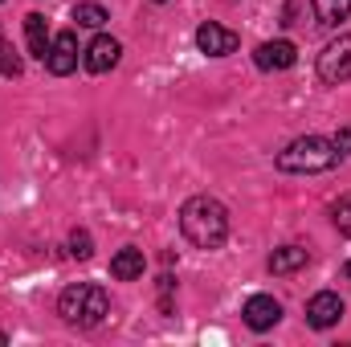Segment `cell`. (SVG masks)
<instances>
[{
    "mask_svg": "<svg viewBox=\"0 0 351 347\" xmlns=\"http://www.w3.org/2000/svg\"><path fill=\"white\" fill-rule=\"evenodd\" d=\"M25 41H29V53L45 62V53H49V41H53V37H49V25H45V16H41V12H29V16H25Z\"/></svg>",
    "mask_w": 351,
    "mask_h": 347,
    "instance_id": "12",
    "label": "cell"
},
{
    "mask_svg": "<svg viewBox=\"0 0 351 347\" xmlns=\"http://www.w3.org/2000/svg\"><path fill=\"white\" fill-rule=\"evenodd\" d=\"M45 70H49L53 78H66V74H74V70H78V37H74L70 29H66V33H58V37L49 41Z\"/></svg>",
    "mask_w": 351,
    "mask_h": 347,
    "instance_id": "6",
    "label": "cell"
},
{
    "mask_svg": "<svg viewBox=\"0 0 351 347\" xmlns=\"http://www.w3.org/2000/svg\"><path fill=\"white\" fill-rule=\"evenodd\" d=\"M343 298L335 294V290H319L311 302H306V323L315 327V331H327V327H335L339 319H343Z\"/></svg>",
    "mask_w": 351,
    "mask_h": 347,
    "instance_id": "7",
    "label": "cell"
},
{
    "mask_svg": "<svg viewBox=\"0 0 351 347\" xmlns=\"http://www.w3.org/2000/svg\"><path fill=\"white\" fill-rule=\"evenodd\" d=\"M152 4H168V0H152Z\"/></svg>",
    "mask_w": 351,
    "mask_h": 347,
    "instance_id": "21",
    "label": "cell"
},
{
    "mask_svg": "<svg viewBox=\"0 0 351 347\" xmlns=\"http://www.w3.org/2000/svg\"><path fill=\"white\" fill-rule=\"evenodd\" d=\"M21 70H25V66H21V58H16V49L0 37V74H4V78H21Z\"/></svg>",
    "mask_w": 351,
    "mask_h": 347,
    "instance_id": "17",
    "label": "cell"
},
{
    "mask_svg": "<svg viewBox=\"0 0 351 347\" xmlns=\"http://www.w3.org/2000/svg\"><path fill=\"white\" fill-rule=\"evenodd\" d=\"M331 221H335V229H339L343 237H351V196H339V200H335Z\"/></svg>",
    "mask_w": 351,
    "mask_h": 347,
    "instance_id": "18",
    "label": "cell"
},
{
    "mask_svg": "<svg viewBox=\"0 0 351 347\" xmlns=\"http://www.w3.org/2000/svg\"><path fill=\"white\" fill-rule=\"evenodd\" d=\"M343 156L335 152V143L327 135H302L294 143H286L274 156V168L286 176H315V172H331Z\"/></svg>",
    "mask_w": 351,
    "mask_h": 347,
    "instance_id": "2",
    "label": "cell"
},
{
    "mask_svg": "<svg viewBox=\"0 0 351 347\" xmlns=\"http://www.w3.org/2000/svg\"><path fill=\"white\" fill-rule=\"evenodd\" d=\"M143 270H147V258L135 246H123L110 258V278H119V282H135V278H143Z\"/></svg>",
    "mask_w": 351,
    "mask_h": 347,
    "instance_id": "11",
    "label": "cell"
},
{
    "mask_svg": "<svg viewBox=\"0 0 351 347\" xmlns=\"http://www.w3.org/2000/svg\"><path fill=\"white\" fill-rule=\"evenodd\" d=\"M343 274H348V278H351V261H348V265H343Z\"/></svg>",
    "mask_w": 351,
    "mask_h": 347,
    "instance_id": "20",
    "label": "cell"
},
{
    "mask_svg": "<svg viewBox=\"0 0 351 347\" xmlns=\"http://www.w3.org/2000/svg\"><path fill=\"white\" fill-rule=\"evenodd\" d=\"M74 21H78L82 29H102L110 16H106V8H102V4H94V0H82V4H74Z\"/></svg>",
    "mask_w": 351,
    "mask_h": 347,
    "instance_id": "15",
    "label": "cell"
},
{
    "mask_svg": "<svg viewBox=\"0 0 351 347\" xmlns=\"http://www.w3.org/2000/svg\"><path fill=\"white\" fill-rule=\"evenodd\" d=\"M254 62H258V70H265V74L290 70V66L298 62V45H294V41H286V37H278V41H262V45H258V53H254Z\"/></svg>",
    "mask_w": 351,
    "mask_h": 347,
    "instance_id": "9",
    "label": "cell"
},
{
    "mask_svg": "<svg viewBox=\"0 0 351 347\" xmlns=\"http://www.w3.org/2000/svg\"><path fill=\"white\" fill-rule=\"evenodd\" d=\"M180 233L196 250H221L229 241V208L217 196H188L180 208Z\"/></svg>",
    "mask_w": 351,
    "mask_h": 347,
    "instance_id": "1",
    "label": "cell"
},
{
    "mask_svg": "<svg viewBox=\"0 0 351 347\" xmlns=\"http://www.w3.org/2000/svg\"><path fill=\"white\" fill-rule=\"evenodd\" d=\"M66 246H70V258H78V261H90V258H94V237H90L86 229H74Z\"/></svg>",
    "mask_w": 351,
    "mask_h": 347,
    "instance_id": "16",
    "label": "cell"
},
{
    "mask_svg": "<svg viewBox=\"0 0 351 347\" xmlns=\"http://www.w3.org/2000/svg\"><path fill=\"white\" fill-rule=\"evenodd\" d=\"M58 315L70 327H98L110 315V294L98 282H74L58 294Z\"/></svg>",
    "mask_w": 351,
    "mask_h": 347,
    "instance_id": "3",
    "label": "cell"
},
{
    "mask_svg": "<svg viewBox=\"0 0 351 347\" xmlns=\"http://www.w3.org/2000/svg\"><path fill=\"white\" fill-rule=\"evenodd\" d=\"M306 261H311V254H306L302 246H282V250L269 254L265 265H269V274H294V270H302Z\"/></svg>",
    "mask_w": 351,
    "mask_h": 347,
    "instance_id": "13",
    "label": "cell"
},
{
    "mask_svg": "<svg viewBox=\"0 0 351 347\" xmlns=\"http://www.w3.org/2000/svg\"><path fill=\"white\" fill-rule=\"evenodd\" d=\"M311 12H315V25L335 29L339 21L351 16V0H311Z\"/></svg>",
    "mask_w": 351,
    "mask_h": 347,
    "instance_id": "14",
    "label": "cell"
},
{
    "mask_svg": "<svg viewBox=\"0 0 351 347\" xmlns=\"http://www.w3.org/2000/svg\"><path fill=\"white\" fill-rule=\"evenodd\" d=\"M241 319H245V327H254V331H269V327L282 319V302H278L274 294H254V298H245Z\"/></svg>",
    "mask_w": 351,
    "mask_h": 347,
    "instance_id": "10",
    "label": "cell"
},
{
    "mask_svg": "<svg viewBox=\"0 0 351 347\" xmlns=\"http://www.w3.org/2000/svg\"><path fill=\"white\" fill-rule=\"evenodd\" d=\"M331 143H335V152L348 160V156H351V127H339V131L331 135Z\"/></svg>",
    "mask_w": 351,
    "mask_h": 347,
    "instance_id": "19",
    "label": "cell"
},
{
    "mask_svg": "<svg viewBox=\"0 0 351 347\" xmlns=\"http://www.w3.org/2000/svg\"><path fill=\"white\" fill-rule=\"evenodd\" d=\"M237 45H241V37L233 29L217 25V21H204L196 29V49L208 53V58H229V53H237Z\"/></svg>",
    "mask_w": 351,
    "mask_h": 347,
    "instance_id": "5",
    "label": "cell"
},
{
    "mask_svg": "<svg viewBox=\"0 0 351 347\" xmlns=\"http://www.w3.org/2000/svg\"><path fill=\"white\" fill-rule=\"evenodd\" d=\"M319 82H327V86H339V82H348L351 78V33H343L339 41H331L323 53H319Z\"/></svg>",
    "mask_w": 351,
    "mask_h": 347,
    "instance_id": "4",
    "label": "cell"
},
{
    "mask_svg": "<svg viewBox=\"0 0 351 347\" xmlns=\"http://www.w3.org/2000/svg\"><path fill=\"white\" fill-rule=\"evenodd\" d=\"M119 58H123V45H119L110 33H98L86 49H82V66H86L90 74H106V70H114Z\"/></svg>",
    "mask_w": 351,
    "mask_h": 347,
    "instance_id": "8",
    "label": "cell"
}]
</instances>
